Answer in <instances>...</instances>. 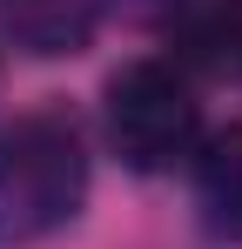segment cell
<instances>
[{
    "instance_id": "1",
    "label": "cell",
    "mask_w": 242,
    "mask_h": 249,
    "mask_svg": "<svg viewBox=\"0 0 242 249\" xmlns=\"http://www.w3.org/2000/svg\"><path fill=\"white\" fill-rule=\"evenodd\" d=\"M94 189V148L68 108H20L0 122V249H34L74 229Z\"/></svg>"
},
{
    "instance_id": "2",
    "label": "cell",
    "mask_w": 242,
    "mask_h": 249,
    "mask_svg": "<svg viewBox=\"0 0 242 249\" xmlns=\"http://www.w3.org/2000/svg\"><path fill=\"white\" fill-rule=\"evenodd\" d=\"M101 135L128 175H175L202 148V94L195 74L168 54L121 61L101 88Z\"/></svg>"
},
{
    "instance_id": "3",
    "label": "cell",
    "mask_w": 242,
    "mask_h": 249,
    "mask_svg": "<svg viewBox=\"0 0 242 249\" xmlns=\"http://www.w3.org/2000/svg\"><path fill=\"white\" fill-rule=\"evenodd\" d=\"M121 14V0H0V47L20 61H74Z\"/></svg>"
},
{
    "instance_id": "4",
    "label": "cell",
    "mask_w": 242,
    "mask_h": 249,
    "mask_svg": "<svg viewBox=\"0 0 242 249\" xmlns=\"http://www.w3.org/2000/svg\"><path fill=\"white\" fill-rule=\"evenodd\" d=\"M189 202L208 243L242 249V122L202 135V148L189 155Z\"/></svg>"
}]
</instances>
